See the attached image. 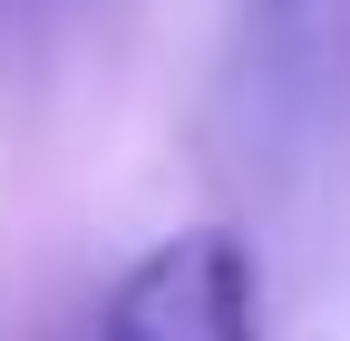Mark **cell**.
Segmentation results:
<instances>
[{"instance_id": "7a4b0ae2", "label": "cell", "mask_w": 350, "mask_h": 341, "mask_svg": "<svg viewBox=\"0 0 350 341\" xmlns=\"http://www.w3.org/2000/svg\"><path fill=\"white\" fill-rule=\"evenodd\" d=\"M253 20L262 29H292V20H312V0H253Z\"/></svg>"}, {"instance_id": "3957f363", "label": "cell", "mask_w": 350, "mask_h": 341, "mask_svg": "<svg viewBox=\"0 0 350 341\" xmlns=\"http://www.w3.org/2000/svg\"><path fill=\"white\" fill-rule=\"evenodd\" d=\"M49 10H68V0H0V20H49Z\"/></svg>"}, {"instance_id": "6da1fadb", "label": "cell", "mask_w": 350, "mask_h": 341, "mask_svg": "<svg viewBox=\"0 0 350 341\" xmlns=\"http://www.w3.org/2000/svg\"><path fill=\"white\" fill-rule=\"evenodd\" d=\"M98 341H262V273L234 225H185L107 283Z\"/></svg>"}]
</instances>
